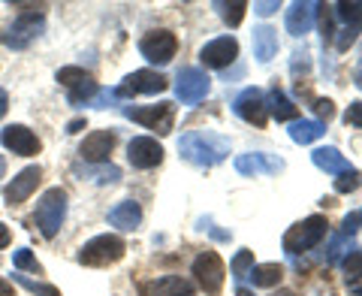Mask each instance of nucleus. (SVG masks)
Returning <instances> with one entry per match:
<instances>
[{
  "mask_svg": "<svg viewBox=\"0 0 362 296\" xmlns=\"http://www.w3.org/2000/svg\"><path fill=\"white\" fill-rule=\"evenodd\" d=\"M190 281L178 275H163L151 284H142V296H190Z\"/></svg>",
  "mask_w": 362,
  "mask_h": 296,
  "instance_id": "obj_20",
  "label": "nucleus"
},
{
  "mask_svg": "<svg viewBox=\"0 0 362 296\" xmlns=\"http://www.w3.org/2000/svg\"><path fill=\"white\" fill-rule=\"evenodd\" d=\"M278 9V0H266V4H254V13L257 16H272Z\"/></svg>",
  "mask_w": 362,
  "mask_h": 296,
  "instance_id": "obj_38",
  "label": "nucleus"
},
{
  "mask_svg": "<svg viewBox=\"0 0 362 296\" xmlns=\"http://www.w3.org/2000/svg\"><path fill=\"white\" fill-rule=\"evenodd\" d=\"M344 121L350 124V127H359V130H362V100H356V103H350V106H347Z\"/></svg>",
  "mask_w": 362,
  "mask_h": 296,
  "instance_id": "obj_37",
  "label": "nucleus"
},
{
  "mask_svg": "<svg viewBox=\"0 0 362 296\" xmlns=\"http://www.w3.org/2000/svg\"><path fill=\"white\" fill-rule=\"evenodd\" d=\"M0 296H16V293H13V284L4 281V278H0Z\"/></svg>",
  "mask_w": 362,
  "mask_h": 296,
  "instance_id": "obj_42",
  "label": "nucleus"
},
{
  "mask_svg": "<svg viewBox=\"0 0 362 296\" xmlns=\"http://www.w3.org/2000/svg\"><path fill=\"white\" fill-rule=\"evenodd\" d=\"M311 109H314V112H317V115H320L323 121H329V118L335 115V103H332V100H323V97L311 100Z\"/></svg>",
  "mask_w": 362,
  "mask_h": 296,
  "instance_id": "obj_35",
  "label": "nucleus"
},
{
  "mask_svg": "<svg viewBox=\"0 0 362 296\" xmlns=\"http://www.w3.org/2000/svg\"><path fill=\"white\" fill-rule=\"evenodd\" d=\"M9 242H13V233H9L6 224H0V248H6Z\"/></svg>",
  "mask_w": 362,
  "mask_h": 296,
  "instance_id": "obj_39",
  "label": "nucleus"
},
{
  "mask_svg": "<svg viewBox=\"0 0 362 296\" xmlns=\"http://www.w3.org/2000/svg\"><path fill=\"white\" fill-rule=\"evenodd\" d=\"M235 169L242 176H275L284 169V161L278 154H259V152H251V154H239L235 157Z\"/></svg>",
  "mask_w": 362,
  "mask_h": 296,
  "instance_id": "obj_18",
  "label": "nucleus"
},
{
  "mask_svg": "<svg viewBox=\"0 0 362 296\" xmlns=\"http://www.w3.org/2000/svg\"><path fill=\"white\" fill-rule=\"evenodd\" d=\"M0 142H4L9 152L18 154V157H30V154H40V136L33 133L30 127H25V124H9V127L0 130Z\"/></svg>",
  "mask_w": 362,
  "mask_h": 296,
  "instance_id": "obj_13",
  "label": "nucleus"
},
{
  "mask_svg": "<svg viewBox=\"0 0 362 296\" xmlns=\"http://www.w3.org/2000/svg\"><path fill=\"white\" fill-rule=\"evenodd\" d=\"M251 269H254V251L242 248V251L233 257V278H235V281L251 278Z\"/></svg>",
  "mask_w": 362,
  "mask_h": 296,
  "instance_id": "obj_29",
  "label": "nucleus"
},
{
  "mask_svg": "<svg viewBox=\"0 0 362 296\" xmlns=\"http://www.w3.org/2000/svg\"><path fill=\"white\" fill-rule=\"evenodd\" d=\"M251 278L257 288H275V284L284 278V266L281 263H254Z\"/></svg>",
  "mask_w": 362,
  "mask_h": 296,
  "instance_id": "obj_27",
  "label": "nucleus"
},
{
  "mask_svg": "<svg viewBox=\"0 0 362 296\" xmlns=\"http://www.w3.org/2000/svg\"><path fill=\"white\" fill-rule=\"evenodd\" d=\"M6 109H9V94H6L4 88H0V118L6 115Z\"/></svg>",
  "mask_w": 362,
  "mask_h": 296,
  "instance_id": "obj_40",
  "label": "nucleus"
},
{
  "mask_svg": "<svg viewBox=\"0 0 362 296\" xmlns=\"http://www.w3.org/2000/svg\"><path fill=\"white\" fill-rule=\"evenodd\" d=\"M109 224L118 227V230H136V227L142 224V209H139V203H133V200L118 203V206L109 212Z\"/></svg>",
  "mask_w": 362,
  "mask_h": 296,
  "instance_id": "obj_21",
  "label": "nucleus"
},
{
  "mask_svg": "<svg viewBox=\"0 0 362 296\" xmlns=\"http://www.w3.org/2000/svg\"><path fill=\"white\" fill-rule=\"evenodd\" d=\"M127 161L136 169H151V166H160L163 161V145L151 140V136H136L127 145Z\"/></svg>",
  "mask_w": 362,
  "mask_h": 296,
  "instance_id": "obj_15",
  "label": "nucleus"
},
{
  "mask_svg": "<svg viewBox=\"0 0 362 296\" xmlns=\"http://www.w3.org/2000/svg\"><path fill=\"white\" fill-rule=\"evenodd\" d=\"M115 142H118L115 130H94L90 136H85L82 145H78V154H82V161H88V164H106Z\"/></svg>",
  "mask_w": 362,
  "mask_h": 296,
  "instance_id": "obj_16",
  "label": "nucleus"
},
{
  "mask_svg": "<svg viewBox=\"0 0 362 296\" xmlns=\"http://www.w3.org/2000/svg\"><path fill=\"white\" fill-rule=\"evenodd\" d=\"M235 58H239V42L233 37H218L202 45L199 52V61L202 67H209V70H223V67H230Z\"/></svg>",
  "mask_w": 362,
  "mask_h": 296,
  "instance_id": "obj_14",
  "label": "nucleus"
},
{
  "mask_svg": "<svg viewBox=\"0 0 362 296\" xmlns=\"http://www.w3.org/2000/svg\"><path fill=\"white\" fill-rule=\"evenodd\" d=\"M82 127H85V118H76V121H70V124H66V133H78Z\"/></svg>",
  "mask_w": 362,
  "mask_h": 296,
  "instance_id": "obj_41",
  "label": "nucleus"
},
{
  "mask_svg": "<svg viewBox=\"0 0 362 296\" xmlns=\"http://www.w3.org/2000/svg\"><path fill=\"white\" fill-rule=\"evenodd\" d=\"M178 152L187 164L209 169V166H218L226 161V154H230V140H223L221 133H211V130H190L178 140Z\"/></svg>",
  "mask_w": 362,
  "mask_h": 296,
  "instance_id": "obj_1",
  "label": "nucleus"
},
{
  "mask_svg": "<svg viewBox=\"0 0 362 296\" xmlns=\"http://www.w3.org/2000/svg\"><path fill=\"white\" fill-rule=\"evenodd\" d=\"M124 115L136 124H145L148 130H157L160 136H166L175 124V106L173 103H154V106H124Z\"/></svg>",
  "mask_w": 362,
  "mask_h": 296,
  "instance_id": "obj_5",
  "label": "nucleus"
},
{
  "mask_svg": "<svg viewBox=\"0 0 362 296\" xmlns=\"http://www.w3.org/2000/svg\"><path fill=\"white\" fill-rule=\"evenodd\" d=\"M354 85H356V88L362 91V64L356 67V76H354Z\"/></svg>",
  "mask_w": 362,
  "mask_h": 296,
  "instance_id": "obj_43",
  "label": "nucleus"
},
{
  "mask_svg": "<svg viewBox=\"0 0 362 296\" xmlns=\"http://www.w3.org/2000/svg\"><path fill=\"white\" fill-rule=\"evenodd\" d=\"M326 133V124L323 121H314V118H296L290 127V140L299 142V145H308L314 140H320Z\"/></svg>",
  "mask_w": 362,
  "mask_h": 296,
  "instance_id": "obj_24",
  "label": "nucleus"
},
{
  "mask_svg": "<svg viewBox=\"0 0 362 296\" xmlns=\"http://www.w3.org/2000/svg\"><path fill=\"white\" fill-rule=\"evenodd\" d=\"M42 181V169L40 166H28V169H21V173L9 181L6 185V193H4V200H6V206H21L33 190H37V185Z\"/></svg>",
  "mask_w": 362,
  "mask_h": 296,
  "instance_id": "obj_17",
  "label": "nucleus"
},
{
  "mask_svg": "<svg viewBox=\"0 0 362 296\" xmlns=\"http://www.w3.org/2000/svg\"><path fill=\"white\" fill-rule=\"evenodd\" d=\"M350 251H354V239L338 233V236L332 239V245H329V263H338V260L347 257Z\"/></svg>",
  "mask_w": 362,
  "mask_h": 296,
  "instance_id": "obj_31",
  "label": "nucleus"
},
{
  "mask_svg": "<svg viewBox=\"0 0 362 296\" xmlns=\"http://www.w3.org/2000/svg\"><path fill=\"white\" fill-rule=\"evenodd\" d=\"M239 296H254L251 290H245V288H239Z\"/></svg>",
  "mask_w": 362,
  "mask_h": 296,
  "instance_id": "obj_46",
  "label": "nucleus"
},
{
  "mask_svg": "<svg viewBox=\"0 0 362 296\" xmlns=\"http://www.w3.org/2000/svg\"><path fill=\"white\" fill-rule=\"evenodd\" d=\"M326 230H329V224H326L323 215H308L305 221L293 224L284 233V251L290 257L311 251V248H317L326 239Z\"/></svg>",
  "mask_w": 362,
  "mask_h": 296,
  "instance_id": "obj_3",
  "label": "nucleus"
},
{
  "mask_svg": "<svg viewBox=\"0 0 362 296\" xmlns=\"http://www.w3.org/2000/svg\"><path fill=\"white\" fill-rule=\"evenodd\" d=\"M58 82L66 88V97H70L73 106H82V103H88V100H94L100 94L94 76L85 73L82 67H61Z\"/></svg>",
  "mask_w": 362,
  "mask_h": 296,
  "instance_id": "obj_6",
  "label": "nucleus"
},
{
  "mask_svg": "<svg viewBox=\"0 0 362 296\" xmlns=\"http://www.w3.org/2000/svg\"><path fill=\"white\" fill-rule=\"evenodd\" d=\"M254 55L259 64H269L278 55V30H272L269 25L254 30Z\"/></svg>",
  "mask_w": 362,
  "mask_h": 296,
  "instance_id": "obj_23",
  "label": "nucleus"
},
{
  "mask_svg": "<svg viewBox=\"0 0 362 296\" xmlns=\"http://www.w3.org/2000/svg\"><path fill=\"white\" fill-rule=\"evenodd\" d=\"M311 161L317 169H323V173H332V176H341L350 169L347 157L338 152V148H317V152L311 154Z\"/></svg>",
  "mask_w": 362,
  "mask_h": 296,
  "instance_id": "obj_22",
  "label": "nucleus"
},
{
  "mask_svg": "<svg viewBox=\"0 0 362 296\" xmlns=\"http://www.w3.org/2000/svg\"><path fill=\"white\" fill-rule=\"evenodd\" d=\"M359 224H362V212H350L347 218H344V224H341V236L354 239V233L359 230Z\"/></svg>",
  "mask_w": 362,
  "mask_h": 296,
  "instance_id": "obj_36",
  "label": "nucleus"
},
{
  "mask_svg": "<svg viewBox=\"0 0 362 296\" xmlns=\"http://www.w3.org/2000/svg\"><path fill=\"white\" fill-rule=\"evenodd\" d=\"M245 9H247L245 0H235V4H223V21H226L230 28H239L242 18H245Z\"/></svg>",
  "mask_w": 362,
  "mask_h": 296,
  "instance_id": "obj_33",
  "label": "nucleus"
},
{
  "mask_svg": "<svg viewBox=\"0 0 362 296\" xmlns=\"http://www.w3.org/2000/svg\"><path fill=\"white\" fill-rule=\"evenodd\" d=\"M194 275L199 281V288L206 290L209 296H218L223 290V275H226V269H223V260L214 254V251H202L197 260H194Z\"/></svg>",
  "mask_w": 362,
  "mask_h": 296,
  "instance_id": "obj_9",
  "label": "nucleus"
},
{
  "mask_svg": "<svg viewBox=\"0 0 362 296\" xmlns=\"http://www.w3.org/2000/svg\"><path fill=\"white\" fill-rule=\"evenodd\" d=\"M233 112L239 115L242 121L254 124V127H266L269 121V103H266V94L259 88H245L239 97L233 100Z\"/></svg>",
  "mask_w": 362,
  "mask_h": 296,
  "instance_id": "obj_8",
  "label": "nucleus"
},
{
  "mask_svg": "<svg viewBox=\"0 0 362 296\" xmlns=\"http://www.w3.org/2000/svg\"><path fill=\"white\" fill-rule=\"evenodd\" d=\"M359 185H362V173H359V169H354V166L335 178V190L338 193H350V190H356Z\"/></svg>",
  "mask_w": 362,
  "mask_h": 296,
  "instance_id": "obj_32",
  "label": "nucleus"
},
{
  "mask_svg": "<svg viewBox=\"0 0 362 296\" xmlns=\"http://www.w3.org/2000/svg\"><path fill=\"white\" fill-rule=\"evenodd\" d=\"M332 13H335L338 18H344L347 28H359V30H362V0H354V4L341 0V4L332 6Z\"/></svg>",
  "mask_w": 362,
  "mask_h": 296,
  "instance_id": "obj_28",
  "label": "nucleus"
},
{
  "mask_svg": "<svg viewBox=\"0 0 362 296\" xmlns=\"http://www.w3.org/2000/svg\"><path fill=\"white\" fill-rule=\"evenodd\" d=\"M317 9H320V4H311V0H305V4H293L287 9V30L293 33V37H302V33L311 30Z\"/></svg>",
  "mask_w": 362,
  "mask_h": 296,
  "instance_id": "obj_19",
  "label": "nucleus"
},
{
  "mask_svg": "<svg viewBox=\"0 0 362 296\" xmlns=\"http://www.w3.org/2000/svg\"><path fill=\"white\" fill-rule=\"evenodd\" d=\"M21 288L25 290H30L33 296H61V290L58 288H52V284H42V281H30L28 275H13Z\"/></svg>",
  "mask_w": 362,
  "mask_h": 296,
  "instance_id": "obj_30",
  "label": "nucleus"
},
{
  "mask_svg": "<svg viewBox=\"0 0 362 296\" xmlns=\"http://www.w3.org/2000/svg\"><path fill=\"white\" fill-rule=\"evenodd\" d=\"M266 103H269V112H272V115H275L278 121H296V115H299V109L293 106V100H290L278 85L272 88V94L266 97Z\"/></svg>",
  "mask_w": 362,
  "mask_h": 296,
  "instance_id": "obj_25",
  "label": "nucleus"
},
{
  "mask_svg": "<svg viewBox=\"0 0 362 296\" xmlns=\"http://www.w3.org/2000/svg\"><path fill=\"white\" fill-rule=\"evenodd\" d=\"M42 25H45L42 13H21L13 21V28H9L4 42L9 45V49H28V45L42 33Z\"/></svg>",
  "mask_w": 362,
  "mask_h": 296,
  "instance_id": "obj_12",
  "label": "nucleus"
},
{
  "mask_svg": "<svg viewBox=\"0 0 362 296\" xmlns=\"http://www.w3.org/2000/svg\"><path fill=\"white\" fill-rule=\"evenodd\" d=\"M344 281L354 296H362V251H350L344 257Z\"/></svg>",
  "mask_w": 362,
  "mask_h": 296,
  "instance_id": "obj_26",
  "label": "nucleus"
},
{
  "mask_svg": "<svg viewBox=\"0 0 362 296\" xmlns=\"http://www.w3.org/2000/svg\"><path fill=\"white\" fill-rule=\"evenodd\" d=\"M4 173H6V157L0 154V178H4Z\"/></svg>",
  "mask_w": 362,
  "mask_h": 296,
  "instance_id": "obj_44",
  "label": "nucleus"
},
{
  "mask_svg": "<svg viewBox=\"0 0 362 296\" xmlns=\"http://www.w3.org/2000/svg\"><path fill=\"white\" fill-rule=\"evenodd\" d=\"M209 88H211V79L206 70H199V67H187V70H181L175 79V97L187 106L199 103V100L209 94Z\"/></svg>",
  "mask_w": 362,
  "mask_h": 296,
  "instance_id": "obj_10",
  "label": "nucleus"
},
{
  "mask_svg": "<svg viewBox=\"0 0 362 296\" xmlns=\"http://www.w3.org/2000/svg\"><path fill=\"white\" fill-rule=\"evenodd\" d=\"M139 52H142L145 61L163 67V64H169L175 58L178 40H175L173 30H151V33H145V37L139 40Z\"/></svg>",
  "mask_w": 362,
  "mask_h": 296,
  "instance_id": "obj_7",
  "label": "nucleus"
},
{
  "mask_svg": "<svg viewBox=\"0 0 362 296\" xmlns=\"http://www.w3.org/2000/svg\"><path fill=\"white\" fill-rule=\"evenodd\" d=\"M275 296H296V293H293V290H281V293H275Z\"/></svg>",
  "mask_w": 362,
  "mask_h": 296,
  "instance_id": "obj_45",
  "label": "nucleus"
},
{
  "mask_svg": "<svg viewBox=\"0 0 362 296\" xmlns=\"http://www.w3.org/2000/svg\"><path fill=\"white\" fill-rule=\"evenodd\" d=\"M166 76L157 70H136L115 88V97H136V94H160L166 91Z\"/></svg>",
  "mask_w": 362,
  "mask_h": 296,
  "instance_id": "obj_11",
  "label": "nucleus"
},
{
  "mask_svg": "<svg viewBox=\"0 0 362 296\" xmlns=\"http://www.w3.org/2000/svg\"><path fill=\"white\" fill-rule=\"evenodd\" d=\"M13 263H16V269H28V272H37V275H40V272H42V266H40V260H37V257H33V254L28 251V248H18V251L13 254Z\"/></svg>",
  "mask_w": 362,
  "mask_h": 296,
  "instance_id": "obj_34",
  "label": "nucleus"
},
{
  "mask_svg": "<svg viewBox=\"0 0 362 296\" xmlns=\"http://www.w3.org/2000/svg\"><path fill=\"white\" fill-rule=\"evenodd\" d=\"M66 218V190L64 188H49L37 203L33 212V224L45 239H54L61 230V224Z\"/></svg>",
  "mask_w": 362,
  "mask_h": 296,
  "instance_id": "obj_4",
  "label": "nucleus"
},
{
  "mask_svg": "<svg viewBox=\"0 0 362 296\" xmlns=\"http://www.w3.org/2000/svg\"><path fill=\"white\" fill-rule=\"evenodd\" d=\"M127 254V245L124 239L115 236V233H103V236H94L78 248V263L82 266H90V269H103V266H112Z\"/></svg>",
  "mask_w": 362,
  "mask_h": 296,
  "instance_id": "obj_2",
  "label": "nucleus"
}]
</instances>
